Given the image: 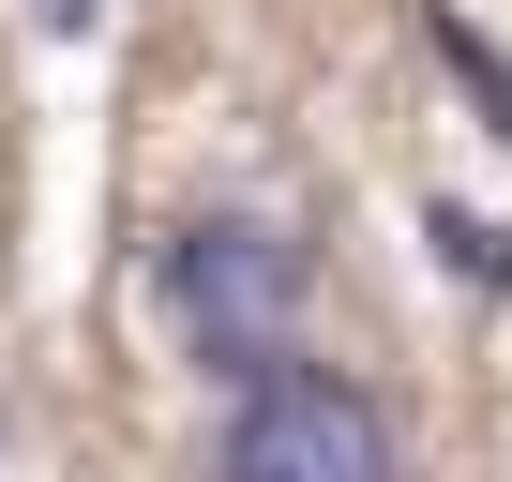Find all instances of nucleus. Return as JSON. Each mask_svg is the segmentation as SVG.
I'll return each instance as SVG.
<instances>
[{
	"label": "nucleus",
	"mask_w": 512,
	"mask_h": 482,
	"mask_svg": "<svg viewBox=\"0 0 512 482\" xmlns=\"http://www.w3.org/2000/svg\"><path fill=\"white\" fill-rule=\"evenodd\" d=\"M31 16H46V31H91V16H106V0H31Z\"/></svg>",
	"instance_id": "4"
},
{
	"label": "nucleus",
	"mask_w": 512,
	"mask_h": 482,
	"mask_svg": "<svg viewBox=\"0 0 512 482\" xmlns=\"http://www.w3.org/2000/svg\"><path fill=\"white\" fill-rule=\"evenodd\" d=\"M211 482H407V437L392 407L347 377V362H256L226 377V422H211Z\"/></svg>",
	"instance_id": "2"
},
{
	"label": "nucleus",
	"mask_w": 512,
	"mask_h": 482,
	"mask_svg": "<svg viewBox=\"0 0 512 482\" xmlns=\"http://www.w3.org/2000/svg\"><path fill=\"white\" fill-rule=\"evenodd\" d=\"M151 302L166 332L196 347V377H256L302 347V302H317V241L287 211H181L166 257H151Z\"/></svg>",
	"instance_id": "1"
},
{
	"label": "nucleus",
	"mask_w": 512,
	"mask_h": 482,
	"mask_svg": "<svg viewBox=\"0 0 512 482\" xmlns=\"http://www.w3.org/2000/svg\"><path fill=\"white\" fill-rule=\"evenodd\" d=\"M437 257H452L467 287H512V241H497V226H467V211H437Z\"/></svg>",
	"instance_id": "3"
}]
</instances>
